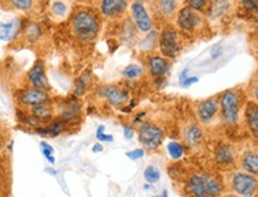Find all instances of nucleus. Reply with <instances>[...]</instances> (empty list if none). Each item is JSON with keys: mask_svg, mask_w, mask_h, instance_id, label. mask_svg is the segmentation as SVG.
I'll return each mask as SVG.
<instances>
[{"mask_svg": "<svg viewBox=\"0 0 258 197\" xmlns=\"http://www.w3.org/2000/svg\"><path fill=\"white\" fill-rule=\"evenodd\" d=\"M70 28L73 36L79 42L91 43L101 31V18L95 10L79 8L71 17Z\"/></svg>", "mask_w": 258, "mask_h": 197, "instance_id": "nucleus-1", "label": "nucleus"}, {"mask_svg": "<svg viewBox=\"0 0 258 197\" xmlns=\"http://www.w3.org/2000/svg\"><path fill=\"white\" fill-rule=\"evenodd\" d=\"M183 188L188 197H220L224 184L215 174L207 171H195L186 176Z\"/></svg>", "mask_w": 258, "mask_h": 197, "instance_id": "nucleus-2", "label": "nucleus"}, {"mask_svg": "<svg viewBox=\"0 0 258 197\" xmlns=\"http://www.w3.org/2000/svg\"><path fill=\"white\" fill-rule=\"evenodd\" d=\"M220 118L227 127H234L239 122L241 98L235 90H226L219 99Z\"/></svg>", "mask_w": 258, "mask_h": 197, "instance_id": "nucleus-3", "label": "nucleus"}, {"mask_svg": "<svg viewBox=\"0 0 258 197\" xmlns=\"http://www.w3.org/2000/svg\"><path fill=\"white\" fill-rule=\"evenodd\" d=\"M54 108H55V118L61 119L67 124H72L82 117L83 104L79 97L70 96L66 98L53 99Z\"/></svg>", "mask_w": 258, "mask_h": 197, "instance_id": "nucleus-4", "label": "nucleus"}, {"mask_svg": "<svg viewBox=\"0 0 258 197\" xmlns=\"http://www.w3.org/2000/svg\"><path fill=\"white\" fill-rule=\"evenodd\" d=\"M158 46L161 55L166 59H175L182 50V44L179 41V35L173 25L167 24L158 36Z\"/></svg>", "mask_w": 258, "mask_h": 197, "instance_id": "nucleus-5", "label": "nucleus"}, {"mask_svg": "<svg viewBox=\"0 0 258 197\" xmlns=\"http://www.w3.org/2000/svg\"><path fill=\"white\" fill-rule=\"evenodd\" d=\"M230 186L239 197H254L258 192V179L253 174L238 171L231 174Z\"/></svg>", "mask_w": 258, "mask_h": 197, "instance_id": "nucleus-6", "label": "nucleus"}, {"mask_svg": "<svg viewBox=\"0 0 258 197\" xmlns=\"http://www.w3.org/2000/svg\"><path fill=\"white\" fill-rule=\"evenodd\" d=\"M139 142L145 151H156L164 141V132L152 122H141L138 129Z\"/></svg>", "mask_w": 258, "mask_h": 197, "instance_id": "nucleus-7", "label": "nucleus"}, {"mask_svg": "<svg viewBox=\"0 0 258 197\" xmlns=\"http://www.w3.org/2000/svg\"><path fill=\"white\" fill-rule=\"evenodd\" d=\"M16 103H17V108L28 109L30 106H34L41 103L51 102V96L49 92L42 91V90L34 89V87L27 86L22 90H17L15 96Z\"/></svg>", "mask_w": 258, "mask_h": 197, "instance_id": "nucleus-8", "label": "nucleus"}, {"mask_svg": "<svg viewBox=\"0 0 258 197\" xmlns=\"http://www.w3.org/2000/svg\"><path fill=\"white\" fill-rule=\"evenodd\" d=\"M97 93L102 99H104L114 108H124L131 102L128 90L117 85H111V84L102 85L97 89Z\"/></svg>", "mask_w": 258, "mask_h": 197, "instance_id": "nucleus-9", "label": "nucleus"}, {"mask_svg": "<svg viewBox=\"0 0 258 197\" xmlns=\"http://www.w3.org/2000/svg\"><path fill=\"white\" fill-rule=\"evenodd\" d=\"M25 78H27V86L49 93L51 92V85L46 74V64L42 60L35 61L31 69L27 72Z\"/></svg>", "mask_w": 258, "mask_h": 197, "instance_id": "nucleus-10", "label": "nucleus"}, {"mask_svg": "<svg viewBox=\"0 0 258 197\" xmlns=\"http://www.w3.org/2000/svg\"><path fill=\"white\" fill-rule=\"evenodd\" d=\"M176 15V23L180 30L185 32H195L202 25L201 14L190 6L182 8Z\"/></svg>", "mask_w": 258, "mask_h": 197, "instance_id": "nucleus-11", "label": "nucleus"}, {"mask_svg": "<svg viewBox=\"0 0 258 197\" xmlns=\"http://www.w3.org/2000/svg\"><path fill=\"white\" fill-rule=\"evenodd\" d=\"M131 12L135 27H137L139 31L144 32V34H148V32L152 30V18H151L147 9L145 8L143 3L134 2L133 4L131 5Z\"/></svg>", "mask_w": 258, "mask_h": 197, "instance_id": "nucleus-12", "label": "nucleus"}, {"mask_svg": "<svg viewBox=\"0 0 258 197\" xmlns=\"http://www.w3.org/2000/svg\"><path fill=\"white\" fill-rule=\"evenodd\" d=\"M219 110V99L213 97L199 103L196 106V115L202 124H211L217 117Z\"/></svg>", "mask_w": 258, "mask_h": 197, "instance_id": "nucleus-13", "label": "nucleus"}, {"mask_svg": "<svg viewBox=\"0 0 258 197\" xmlns=\"http://www.w3.org/2000/svg\"><path fill=\"white\" fill-rule=\"evenodd\" d=\"M128 8V0H101L99 12L106 18H120Z\"/></svg>", "mask_w": 258, "mask_h": 197, "instance_id": "nucleus-14", "label": "nucleus"}, {"mask_svg": "<svg viewBox=\"0 0 258 197\" xmlns=\"http://www.w3.org/2000/svg\"><path fill=\"white\" fill-rule=\"evenodd\" d=\"M214 161L219 167H222V169H231L232 166H234L235 161H237V156H235L233 147L227 144L219 145L214 152Z\"/></svg>", "mask_w": 258, "mask_h": 197, "instance_id": "nucleus-15", "label": "nucleus"}, {"mask_svg": "<svg viewBox=\"0 0 258 197\" xmlns=\"http://www.w3.org/2000/svg\"><path fill=\"white\" fill-rule=\"evenodd\" d=\"M170 67L169 59L163 55H150L146 60V70L153 78H163L170 71Z\"/></svg>", "mask_w": 258, "mask_h": 197, "instance_id": "nucleus-16", "label": "nucleus"}, {"mask_svg": "<svg viewBox=\"0 0 258 197\" xmlns=\"http://www.w3.org/2000/svg\"><path fill=\"white\" fill-rule=\"evenodd\" d=\"M24 27L21 18H14L9 23H3L0 21V41L12 42L17 40L19 35L23 34Z\"/></svg>", "mask_w": 258, "mask_h": 197, "instance_id": "nucleus-17", "label": "nucleus"}, {"mask_svg": "<svg viewBox=\"0 0 258 197\" xmlns=\"http://www.w3.org/2000/svg\"><path fill=\"white\" fill-rule=\"evenodd\" d=\"M27 110L30 112L34 117H36L42 124L49 123L50 121H53V119L55 118V108H54L53 101L30 106Z\"/></svg>", "mask_w": 258, "mask_h": 197, "instance_id": "nucleus-18", "label": "nucleus"}, {"mask_svg": "<svg viewBox=\"0 0 258 197\" xmlns=\"http://www.w3.org/2000/svg\"><path fill=\"white\" fill-rule=\"evenodd\" d=\"M183 141L186 147H199L203 141V130L198 123H190L183 130Z\"/></svg>", "mask_w": 258, "mask_h": 197, "instance_id": "nucleus-19", "label": "nucleus"}, {"mask_svg": "<svg viewBox=\"0 0 258 197\" xmlns=\"http://www.w3.org/2000/svg\"><path fill=\"white\" fill-rule=\"evenodd\" d=\"M67 127H69V124L64 123V122L61 121V119L54 118L53 121L49 122V123L43 124L42 127L35 129V132H36L37 134L42 135L43 138L51 139V138L59 137V135L62 134L67 129Z\"/></svg>", "mask_w": 258, "mask_h": 197, "instance_id": "nucleus-20", "label": "nucleus"}, {"mask_svg": "<svg viewBox=\"0 0 258 197\" xmlns=\"http://www.w3.org/2000/svg\"><path fill=\"white\" fill-rule=\"evenodd\" d=\"M239 165L244 172L258 176V152L256 150L245 151L239 158Z\"/></svg>", "mask_w": 258, "mask_h": 197, "instance_id": "nucleus-21", "label": "nucleus"}, {"mask_svg": "<svg viewBox=\"0 0 258 197\" xmlns=\"http://www.w3.org/2000/svg\"><path fill=\"white\" fill-rule=\"evenodd\" d=\"M0 4L4 5L5 9L11 10V11L31 14L36 10L38 3L36 0H0Z\"/></svg>", "mask_w": 258, "mask_h": 197, "instance_id": "nucleus-22", "label": "nucleus"}, {"mask_svg": "<svg viewBox=\"0 0 258 197\" xmlns=\"http://www.w3.org/2000/svg\"><path fill=\"white\" fill-rule=\"evenodd\" d=\"M245 121L251 135L258 139V104L256 102H249L245 106Z\"/></svg>", "mask_w": 258, "mask_h": 197, "instance_id": "nucleus-23", "label": "nucleus"}, {"mask_svg": "<svg viewBox=\"0 0 258 197\" xmlns=\"http://www.w3.org/2000/svg\"><path fill=\"white\" fill-rule=\"evenodd\" d=\"M91 71L86 70L80 74V77L76 80V84H74V90H73V95L77 97H83L88 92L90 84H91Z\"/></svg>", "mask_w": 258, "mask_h": 197, "instance_id": "nucleus-24", "label": "nucleus"}, {"mask_svg": "<svg viewBox=\"0 0 258 197\" xmlns=\"http://www.w3.org/2000/svg\"><path fill=\"white\" fill-rule=\"evenodd\" d=\"M157 10L164 18H172L177 14V0H154Z\"/></svg>", "mask_w": 258, "mask_h": 197, "instance_id": "nucleus-25", "label": "nucleus"}, {"mask_svg": "<svg viewBox=\"0 0 258 197\" xmlns=\"http://www.w3.org/2000/svg\"><path fill=\"white\" fill-rule=\"evenodd\" d=\"M230 9V3L227 0H212L211 2V10H209V16L213 19H217L221 17L227 10Z\"/></svg>", "mask_w": 258, "mask_h": 197, "instance_id": "nucleus-26", "label": "nucleus"}, {"mask_svg": "<svg viewBox=\"0 0 258 197\" xmlns=\"http://www.w3.org/2000/svg\"><path fill=\"white\" fill-rule=\"evenodd\" d=\"M145 73L144 67H141L138 63H131L127 67H124V70L122 71V77L125 79H139L140 77H143Z\"/></svg>", "mask_w": 258, "mask_h": 197, "instance_id": "nucleus-27", "label": "nucleus"}, {"mask_svg": "<svg viewBox=\"0 0 258 197\" xmlns=\"http://www.w3.org/2000/svg\"><path fill=\"white\" fill-rule=\"evenodd\" d=\"M166 150L170 158L173 160H179L180 158L184 156V145H182L180 142H177V141L169 142L166 146Z\"/></svg>", "mask_w": 258, "mask_h": 197, "instance_id": "nucleus-28", "label": "nucleus"}, {"mask_svg": "<svg viewBox=\"0 0 258 197\" xmlns=\"http://www.w3.org/2000/svg\"><path fill=\"white\" fill-rule=\"evenodd\" d=\"M23 34L25 35V38H27L29 42H31V43H32V42L38 41V38L41 37L42 29L38 24L31 23V24H28L27 27L24 28Z\"/></svg>", "mask_w": 258, "mask_h": 197, "instance_id": "nucleus-29", "label": "nucleus"}, {"mask_svg": "<svg viewBox=\"0 0 258 197\" xmlns=\"http://www.w3.org/2000/svg\"><path fill=\"white\" fill-rule=\"evenodd\" d=\"M160 176L161 174L159 169L153 165H148L144 171V178L148 184H154L159 182Z\"/></svg>", "mask_w": 258, "mask_h": 197, "instance_id": "nucleus-30", "label": "nucleus"}, {"mask_svg": "<svg viewBox=\"0 0 258 197\" xmlns=\"http://www.w3.org/2000/svg\"><path fill=\"white\" fill-rule=\"evenodd\" d=\"M50 11L56 18H64L67 16L69 10H67V5L64 4L63 2H61V0H55L54 3H51Z\"/></svg>", "mask_w": 258, "mask_h": 197, "instance_id": "nucleus-31", "label": "nucleus"}, {"mask_svg": "<svg viewBox=\"0 0 258 197\" xmlns=\"http://www.w3.org/2000/svg\"><path fill=\"white\" fill-rule=\"evenodd\" d=\"M41 150H42V153H43V156L46 159L49 161L50 164H55V158H54V148L50 146L49 144L46 141H41Z\"/></svg>", "mask_w": 258, "mask_h": 197, "instance_id": "nucleus-32", "label": "nucleus"}, {"mask_svg": "<svg viewBox=\"0 0 258 197\" xmlns=\"http://www.w3.org/2000/svg\"><path fill=\"white\" fill-rule=\"evenodd\" d=\"M96 138H97V140L103 141V142L114 141V137H112V135L105 134V127H104V125H99V127L97 128Z\"/></svg>", "mask_w": 258, "mask_h": 197, "instance_id": "nucleus-33", "label": "nucleus"}, {"mask_svg": "<svg viewBox=\"0 0 258 197\" xmlns=\"http://www.w3.org/2000/svg\"><path fill=\"white\" fill-rule=\"evenodd\" d=\"M188 6L192 8L196 11H203L209 6V0H188Z\"/></svg>", "mask_w": 258, "mask_h": 197, "instance_id": "nucleus-34", "label": "nucleus"}, {"mask_svg": "<svg viewBox=\"0 0 258 197\" xmlns=\"http://www.w3.org/2000/svg\"><path fill=\"white\" fill-rule=\"evenodd\" d=\"M125 156H127L131 160H139L145 156V150L144 148H135V150L127 152Z\"/></svg>", "mask_w": 258, "mask_h": 197, "instance_id": "nucleus-35", "label": "nucleus"}, {"mask_svg": "<svg viewBox=\"0 0 258 197\" xmlns=\"http://www.w3.org/2000/svg\"><path fill=\"white\" fill-rule=\"evenodd\" d=\"M241 2L249 11L258 12V0H241Z\"/></svg>", "mask_w": 258, "mask_h": 197, "instance_id": "nucleus-36", "label": "nucleus"}, {"mask_svg": "<svg viewBox=\"0 0 258 197\" xmlns=\"http://www.w3.org/2000/svg\"><path fill=\"white\" fill-rule=\"evenodd\" d=\"M123 135L127 140H131L134 137V129L132 125H123Z\"/></svg>", "mask_w": 258, "mask_h": 197, "instance_id": "nucleus-37", "label": "nucleus"}, {"mask_svg": "<svg viewBox=\"0 0 258 197\" xmlns=\"http://www.w3.org/2000/svg\"><path fill=\"white\" fill-rule=\"evenodd\" d=\"M198 82H199L198 77H188V78L180 83V85H182L183 87H189V86H191L192 84H196Z\"/></svg>", "mask_w": 258, "mask_h": 197, "instance_id": "nucleus-38", "label": "nucleus"}, {"mask_svg": "<svg viewBox=\"0 0 258 197\" xmlns=\"http://www.w3.org/2000/svg\"><path fill=\"white\" fill-rule=\"evenodd\" d=\"M6 142H8V138H6V134L3 132V129H0V156H2L3 151L6 147Z\"/></svg>", "mask_w": 258, "mask_h": 197, "instance_id": "nucleus-39", "label": "nucleus"}, {"mask_svg": "<svg viewBox=\"0 0 258 197\" xmlns=\"http://www.w3.org/2000/svg\"><path fill=\"white\" fill-rule=\"evenodd\" d=\"M251 93H252L254 102H256L258 104V79L253 80L252 86H251Z\"/></svg>", "mask_w": 258, "mask_h": 197, "instance_id": "nucleus-40", "label": "nucleus"}, {"mask_svg": "<svg viewBox=\"0 0 258 197\" xmlns=\"http://www.w3.org/2000/svg\"><path fill=\"white\" fill-rule=\"evenodd\" d=\"M188 77H189V71L188 70H183L179 74V82L182 83L183 80H185L186 78H188Z\"/></svg>", "mask_w": 258, "mask_h": 197, "instance_id": "nucleus-41", "label": "nucleus"}, {"mask_svg": "<svg viewBox=\"0 0 258 197\" xmlns=\"http://www.w3.org/2000/svg\"><path fill=\"white\" fill-rule=\"evenodd\" d=\"M103 150H104V148H103V145H101V144L93 145V147H92L93 153H99V152H102Z\"/></svg>", "mask_w": 258, "mask_h": 197, "instance_id": "nucleus-42", "label": "nucleus"}, {"mask_svg": "<svg viewBox=\"0 0 258 197\" xmlns=\"http://www.w3.org/2000/svg\"><path fill=\"white\" fill-rule=\"evenodd\" d=\"M152 197H169V195H167V190H164V191L161 192L160 195H154Z\"/></svg>", "mask_w": 258, "mask_h": 197, "instance_id": "nucleus-43", "label": "nucleus"}, {"mask_svg": "<svg viewBox=\"0 0 258 197\" xmlns=\"http://www.w3.org/2000/svg\"><path fill=\"white\" fill-rule=\"evenodd\" d=\"M36 2L38 3V4H47V3L49 2V0H36Z\"/></svg>", "mask_w": 258, "mask_h": 197, "instance_id": "nucleus-44", "label": "nucleus"}, {"mask_svg": "<svg viewBox=\"0 0 258 197\" xmlns=\"http://www.w3.org/2000/svg\"><path fill=\"white\" fill-rule=\"evenodd\" d=\"M225 197H239V196H234V195H228V196H225Z\"/></svg>", "mask_w": 258, "mask_h": 197, "instance_id": "nucleus-45", "label": "nucleus"}, {"mask_svg": "<svg viewBox=\"0 0 258 197\" xmlns=\"http://www.w3.org/2000/svg\"><path fill=\"white\" fill-rule=\"evenodd\" d=\"M77 2H79V3H85L86 0H77Z\"/></svg>", "mask_w": 258, "mask_h": 197, "instance_id": "nucleus-46", "label": "nucleus"}, {"mask_svg": "<svg viewBox=\"0 0 258 197\" xmlns=\"http://www.w3.org/2000/svg\"><path fill=\"white\" fill-rule=\"evenodd\" d=\"M257 27H258V22H257Z\"/></svg>", "mask_w": 258, "mask_h": 197, "instance_id": "nucleus-47", "label": "nucleus"}]
</instances>
